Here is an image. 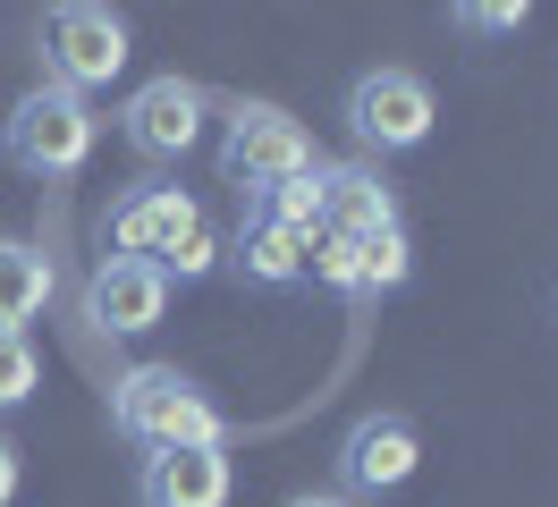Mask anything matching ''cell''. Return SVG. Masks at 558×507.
<instances>
[{"label": "cell", "instance_id": "obj_1", "mask_svg": "<svg viewBox=\"0 0 558 507\" xmlns=\"http://www.w3.org/2000/svg\"><path fill=\"white\" fill-rule=\"evenodd\" d=\"M110 432L161 457V448H229V414L186 381L178 364H128L110 381Z\"/></svg>", "mask_w": 558, "mask_h": 507}, {"label": "cell", "instance_id": "obj_2", "mask_svg": "<svg viewBox=\"0 0 558 507\" xmlns=\"http://www.w3.org/2000/svg\"><path fill=\"white\" fill-rule=\"evenodd\" d=\"M94 144H102L94 101L69 94V85H35V94L9 110V128H0V161H17L26 178L60 186V178H76V169L94 161Z\"/></svg>", "mask_w": 558, "mask_h": 507}, {"label": "cell", "instance_id": "obj_3", "mask_svg": "<svg viewBox=\"0 0 558 507\" xmlns=\"http://www.w3.org/2000/svg\"><path fill=\"white\" fill-rule=\"evenodd\" d=\"M128 43H136V34H128V17H119L110 0H60V9L43 17V85L94 94V85H110L119 68L136 60Z\"/></svg>", "mask_w": 558, "mask_h": 507}, {"label": "cell", "instance_id": "obj_4", "mask_svg": "<svg viewBox=\"0 0 558 507\" xmlns=\"http://www.w3.org/2000/svg\"><path fill=\"white\" fill-rule=\"evenodd\" d=\"M305 169H322L305 119H288L279 101H238V110H229V128H220V178H229V186L263 195V186L305 178Z\"/></svg>", "mask_w": 558, "mask_h": 507}, {"label": "cell", "instance_id": "obj_5", "mask_svg": "<svg viewBox=\"0 0 558 507\" xmlns=\"http://www.w3.org/2000/svg\"><path fill=\"white\" fill-rule=\"evenodd\" d=\"M432 85H423L415 68H364L348 85V135L364 153H415L423 135H432Z\"/></svg>", "mask_w": 558, "mask_h": 507}, {"label": "cell", "instance_id": "obj_6", "mask_svg": "<svg viewBox=\"0 0 558 507\" xmlns=\"http://www.w3.org/2000/svg\"><path fill=\"white\" fill-rule=\"evenodd\" d=\"M195 229H204L195 195H186V186H170V178H144V186H128V195L110 203L102 254H128V263H153V270H161Z\"/></svg>", "mask_w": 558, "mask_h": 507}, {"label": "cell", "instance_id": "obj_7", "mask_svg": "<svg viewBox=\"0 0 558 507\" xmlns=\"http://www.w3.org/2000/svg\"><path fill=\"white\" fill-rule=\"evenodd\" d=\"M305 279L339 288L348 304H381V297H398V288L415 279V245H407V229H373V237H314V254H305Z\"/></svg>", "mask_w": 558, "mask_h": 507}, {"label": "cell", "instance_id": "obj_8", "mask_svg": "<svg viewBox=\"0 0 558 507\" xmlns=\"http://www.w3.org/2000/svg\"><path fill=\"white\" fill-rule=\"evenodd\" d=\"M119 135H128V153H144V161H186L204 144V85L195 76L136 85V94L119 101Z\"/></svg>", "mask_w": 558, "mask_h": 507}, {"label": "cell", "instance_id": "obj_9", "mask_svg": "<svg viewBox=\"0 0 558 507\" xmlns=\"http://www.w3.org/2000/svg\"><path fill=\"white\" fill-rule=\"evenodd\" d=\"M423 466V432L407 414H364L339 439V499H381V491H407Z\"/></svg>", "mask_w": 558, "mask_h": 507}, {"label": "cell", "instance_id": "obj_10", "mask_svg": "<svg viewBox=\"0 0 558 507\" xmlns=\"http://www.w3.org/2000/svg\"><path fill=\"white\" fill-rule=\"evenodd\" d=\"M85 313H94L110 338H144L161 313H170V279H161L153 263L102 254V263H94V279H85Z\"/></svg>", "mask_w": 558, "mask_h": 507}, {"label": "cell", "instance_id": "obj_11", "mask_svg": "<svg viewBox=\"0 0 558 507\" xmlns=\"http://www.w3.org/2000/svg\"><path fill=\"white\" fill-rule=\"evenodd\" d=\"M229 491H238L229 448H161V457H144V473H136L144 507H229Z\"/></svg>", "mask_w": 558, "mask_h": 507}, {"label": "cell", "instance_id": "obj_12", "mask_svg": "<svg viewBox=\"0 0 558 507\" xmlns=\"http://www.w3.org/2000/svg\"><path fill=\"white\" fill-rule=\"evenodd\" d=\"M373 229H398V195L381 186V169L322 161V237H373Z\"/></svg>", "mask_w": 558, "mask_h": 507}, {"label": "cell", "instance_id": "obj_13", "mask_svg": "<svg viewBox=\"0 0 558 507\" xmlns=\"http://www.w3.org/2000/svg\"><path fill=\"white\" fill-rule=\"evenodd\" d=\"M305 254H314V237L279 229V220H254V212L229 237V263H238L245 288H305Z\"/></svg>", "mask_w": 558, "mask_h": 507}, {"label": "cell", "instance_id": "obj_14", "mask_svg": "<svg viewBox=\"0 0 558 507\" xmlns=\"http://www.w3.org/2000/svg\"><path fill=\"white\" fill-rule=\"evenodd\" d=\"M51 304V254L26 237H0V330L26 338V322H43Z\"/></svg>", "mask_w": 558, "mask_h": 507}, {"label": "cell", "instance_id": "obj_15", "mask_svg": "<svg viewBox=\"0 0 558 507\" xmlns=\"http://www.w3.org/2000/svg\"><path fill=\"white\" fill-rule=\"evenodd\" d=\"M245 212H254V220H279V229H296V237H322V169L279 178V186H263V195H245Z\"/></svg>", "mask_w": 558, "mask_h": 507}, {"label": "cell", "instance_id": "obj_16", "mask_svg": "<svg viewBox=\"0 0 558 507\" xmlns=\"http://www.w3.org/2000/svg\"><path fill=\"white\" fill-rule=\"evenodd\" d=\"M43 389V355H35V338H17V330H0V414H17V406Z\"/></svg>", "mask_w": 558, "mask_h": 507}, {"label": "cell", "instance_id": "obj_17", "mask_svg": "<svg viewBox=\"0 0 558 507\" xmlns=\"http://www.w3.org/2000/svg\"><path fill=\"white\" fill-rule=\"evenodd\" d=\"M533 9L524 0H457L449 9V26H465V34H517Z\"/></svg>", "mask_w": 558, "mask_h": 507}, {"label": "cell", "instance_id": "obj_18", "mask_svg": "<svg viewBox=\"0 0 558 507\" xmlns=\"http://www.w3.org/2000/svg\"><path fill=\"white\" fill-rule=\"evenodd\" d=\"M204 270H220V237L195 229V237H186V245L170 254V263H161V279H204Z\"/></svg>", "mask_w": 558, "mask_h": 507}, {"label": "cell", "instance_id": "obj_19", "mask_svg": "<svg viewBox=\"0 0 558 507\" xmlns=\"http://www.w3.org/2000/svg\"><path fill=\"white\" fill-rule=\"evenodd\" d=\"M17 482H26V457H17V439L0 432V507H17Z\"/></svg>", "mask_w": 558, "mask_h": 507}, {"label": "cell", "instance_id": "obj_20", "mask_svg": "<svg viewBox=\"0 0 558 507\" xmlns=\"http://www.w3.org/2000/svg\"><path fill=\"white\" fill-rule=\"evenodd\" d=\"M288 507H355V499H339V491H305V499H288Z\"/></svg>", "mask_w": 558, "mask_h": 507}]
</instances>
